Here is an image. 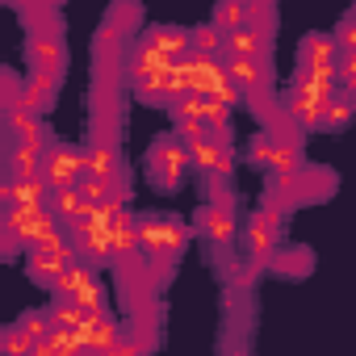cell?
<instances>
[{"label": "cell", "instance_id": "cell-23", "mask_svg": "<svg viewBox=\"0 0 356 356\" xmlns=\"http://www.w3.org/2000/svg\"><path fill=\"white\" fill-rule=\"evenodd\" d=\"M84 210H88V202H84L80 189H59V193H51V214H55L59 222H72V218H80Z\"/></svg>", "mask_w": 356, "mask_h": 356}, {"label": "cell", "instance_id": "cell-34", "mask_svg": "<svg viewBox=\"0 0 356 356\" xmlns=\"http://www.w3.org/2000/svg\"><path fill=\"white\" fill-rule=\"evenodd\" d=\"M176 138H181L185 147H193L197 138H206L210 130H206V118H176V130H172Z\"/></svg>", "mask_w": 356, "mask_h": 356}, {"label": "cell", "instance_id": "cell-1", "mask_svg": "<svg viewBox=\"0 0 356 356\" xmlns=\"http://www.w3.org/2000/svg\"><path fill=\"white\" fill-rule=\"evenodd\" d=\"M185 243H189V231L176 218H163V214H143L138 218V252L151 260L155 273H168V264H176Z\"/></svg>", "mask_w": 356, "mask_h": 356}, {"label": "cell", "instance_id": "cell-18", "mask_svg": "<svg viewBox=\"0 0 356 356\" xmlns=\"http://www.w3.org/2000/svg\"><path fill=\"white\" fill-rule=\"evenodd\" d=\"M147 38L159 47V51H168L176 63H185V59H193V30H176V26H155V30H147Z\"/></svg>", "mask_w": 356, "mask_h": 356}, {"label": "cell", "instance_id": "cell-38", "mask_svg": "<svg viewBox=\"0 0 356 356\" xmlns=\"http://www.w3.org/2000/svg\"><path fill=\"white\" fill-rule=\"evenodd\" d=\"M335 47H339V55H348V51H356V22L348 17L339 30H335Z\"/></svg>", "mask_w": 356, "mask_h": 356}, {"label": "cell", "instance_id": "cell-33", "mask_svg": "<svg viewBox=\"0 0 356 356\" xmlns=\"http://www.w3.org/2000/svg\"><path fill=\"white\" fill-rule=\"evenodd\" d=\"M72 302H76L88 318H101V314H105V289H101V281H97V285H88V289H84L80 298H72Z\"/></svg>", "mask_w": 356, "mask_h": 356}, {"label": "cell", "instance_id": "cell-35", "mask_svg": "<svg viewBox=\"0 0 356 356\" xmlns=\"http://www.w3.org/2000/svg\"><path fill=\"white\" fill-rule=\"evenodd\" d=\"M248 26L260 30V34H273V26H277V9H273V5H248Z\"/></svg>", "mask_w": 356, "mask_h": 356}, {"label": "cell", "instance_id": "cell-5", "mask_svg": "<svg viewBox=\"0 0 356 356\" xmlns=\"http://www.w3.org/2000/svg\"><path fill=\"white\" fill-rule=\"evenodd\" d=\"M147 163H151V172H155V181L159 185H176L181 181V172L185 168H193V159H189V147L176 138V134H163L155 147H151V155H147Z\"/></svg>", "mask_w": 356, "mask_h": 356}, {"label": "cell", "instance_id": "cell-21", "mask_svg": "<svg viewBox=\"0 0 356 356\" xmlns=\"http://www.w3.org/2000/svg\"><path fill=\"white\" fill-rule=\"evenodd\" d=\"M222 155H227V143H218L214 134H206V138H197L193 147H189V159H193V168H202V172H218V163H222Z\"/></svg>", "mask_w": 356, "mask_h": 356}, {"label": "cell", "instance_id": "cell-17", "mask_svg": "<svg viewBox=\"0 0 356 356\" xmlns=\"http://www.w3.org/2000/svg\"><path fill=\"white\" fill-rule=\"evenodd\" d=\"M331 185H335L331 172H323V168H302V172L293 176V185H289V202H318Z\"/></svg>", "mask_w": 356, "mask_h": 356}, {"label": "cell", "instance_id": "cell-29", "mask_svg": "<svg viewBox=\"0 0 356 356\" xmlns=\"http://www.w3.org/2000/svg\"><path fill=\"white\" fill-rule=\"evenodd\" d=\"M138 22H143V9H138V5H118V9L109 13V22H105V26H113V30L126 38V34H134V30H138Z\"/></svg>", "mask_w": 356, "mask_h": 356}, {"label": "cell", "instance_id": "cell-25", "mask_svg": "<svg viewBox=\"0 0 356 356\" xmlns=\"http://www.w3.org/2000/svg\"><path fill=\"white\" fill-rule=\"evenodd\" d=\"M268 264L285 277H302V273H310V252L306 248H285V252H273Z\"/></svg>", "mask_w": 356, "mask_h": 356}, {"label": "cell", "instance_id": "cell-24", "mask_svg": "<svg viewBox=\"0 0 356 356\" xmlns=\"http://www.w3.org/2000/svg\"><path fill=\"white\" fill-rule=\"evenodd\" d=\"M47 314H51L55 331H84V327L92 323V318H88V314H84V310H80L76 302H63V298H59V302H55V306H51Z\"/></svg>", "mask_w": 356, "mask_h": 356}, {"label": "cell", "instance_id": "cell-12", "mask_svg": "<svg viewBox=\"0 0 356 356\" xmlns=\"http://www.w3.org/2000/svg\"><path fill=\"white\" fill-rule=\"evenodd\" d=\"M55 92H59V72H42V67H34V72L26 76V101H22V109H30V113H47V109L55 105Z\"/></svg>", "mask_w": 356, "mask_h": 356}, {"label": "cell", "instance_id": "cell-10", "mask_svg": "<svg viewBox=\"0 0 356 356\" xmlns=\"http://www.w3.org/2000/svg\"><path fill=\"white\" fill-rule=\"evenodd\" d=\"M227 72H231V84L243 88V97H264L268 84H273V72L264 67V59H227Z\"/></svg>", "mask_w": 356, "mask_h": 356}, {"label": "cell", "instance_id": "cell-19", "mask_svg": "<svg viewBox=\"0 0 356 356\" xmlns=\"http://www.w3.org/2000/svg\"><path fill=\"white\" fill-rule=\"evenodd\" d=\"M277 235H281V231H277V227H268L260 214L248 222L243 243H248V252H252V260H256V264H268V256L277 252Z\"/></svg>", "mask_w": 356, "mask_h": 356}, {"label": "cell", "instance_id": "cell-2", "mask_svg": "<svg viewBox=\"0 0 356 356\" xmlns=\"http://www.w3.org/2000/svg\"><path fill=\"white\" fill-rule=\"evenodd\" d=\"M42 176L55 193L59 189H80V181L88 176V155L80 147H51L47 159H42Z\"/></svg>", "mask_w": 356, "mask_h": 356}, {"label": "cell", "instance_id": "cell-11", "mask_svg": "<svg viewBox=\"0 0 356 356\" xmlns=\"http://www.w3.org/2000/svg\"><path fill=\"white\" fill-rule=\"evenodd\" d=\"M5 130H9L13 143H30V147H38V151H51V130H47L42 118L30 113V109H9V113H5Z\"/></svg>", "mask_w": 356, "mask_h": 356}, {"label": "cell", "instance_id": "cell-16", "mask_svg": "<svg viewBox=\"0 0 356 356\" xmlns=\"http://www.w3.org/2000/svg\"><path fill=\"white\" fill-rule=\"evenodd\" d=\"M88 155V176H105V181H118L122 176V163H118V143L113 138H92L84 147Z\"/></svg>", "mask_w": 356, "mask_h": 356}, {"label": "cell", "instance_id": "cell-40", "mask_svg": "<svg viewBox=\"0 0 356 356\" xmlns=\"http://www.w3.org/2000/svg\"><path fill=\"white\" fill-rule=\"evenodd\" d=\"M343 80H356V51L339 55V84H343Z\"/></svg>", "mask_w": 356, "mask_h": 356}, {"label": "cell", "instance_id": "cell-4", "mask_svg": "<svg viewBox=\"0 0 356 356\" xmlns=\"http://www.w3.org/2000/svg\"><path fill=\"white\" fill-rule=\"evenodd\" d=\"M331 101H335V97H327V92H318V88H302V84H293L289 97H285V113H289V122H293L302 134H310V130L323 126Z\"/></svg>", "mask_w": 356, "mask_h": 356}, {"label": "cell", "instance_id": "cell-9", "mask_svg": "<svg viewBox=\"0 0 356 356\" xmlns=\"http://www.w3.org/2000/svg\"><path fill=\"white\" fill-rule=\"evenodd\" d=\"M168 67H176V59H172L168 51H159L151 38L134 42L130 63H126V72H130V80H134V84H138V80H151V76H159V72H168Z\"/></svg>", "mask_w": 356, "mask_h": 356}, {"label": "cell", "instance_id": "cell-41", "mask_svg": "<svg viewBox=\"0 0 356 356\" xmlns=\"http://www.w3.org/2000/svg\"><path fill=\"white\" fill-rule=\"evenodd\" d=\"M0 243H5V260H17V252H22V239L17 235H0Z\"/></svg>", "mask_w": 356, "mask_h": 356}, {"label": "cell", "instance_id": "cell-6", "mask_svg": "<svg viewBox=\"0 0 356 356\" xmlns=\"http://www.w3.org/2000/svg\"><path fill=\"white\" fill-rule=\"evenodd\" d=\"M76 256H80V252H76V243H72V239L51 243V248H30V252H26V268H30V277H38V281H47V285H55V281H59V273L76 264Z\"/></svg>", "mask_w": 356, "mask_h": 356}, {"label": "cell", "instance_id": "cell-27", "mask_svg": "<svg viewBox=\"0 0 356 356\" xmlns=\"http://www.w3.org/2000/svg\"><path fill=\"white\" fill-rule=\"evenodd\" d=\"M352 118H356V101H352L348 92H339V97L327 105V118H323V126H327V130H343V126H352Z\"/></svg>", "mask_w": 356, "mask_h": 356}, {"label": "cell", "instance_id": "cell-8", "mask_svg": "<svg viewBox=\"0 0 356 356\" xmlns=\"http://www.w3.org/2000/svg\"><path fill=\"white\" fill-rule=\"evenodd\" d=\"M197 231H202L214 248L235 243V210H231L227 202H210V206H202V214H197Z\"/></svg>", "mask_w": 356, "mask_h": 356}, {"label": "cell", "instance_id": "cell-39", "mask_svg": "<svg viewBox=\"0 0 356 356\" xmlns=\"http://www.w3.org/2000/svg\"><path fill=\"white\" fill-rule=\"evenodd\" d=\"M210 101H218V105L235 109V105H239V101H248V97H243V88H235V84H222V88H218V92H214Z\"/></svg>", "mask_w": 356, "mask_h": 356}, {"label": "cell", "instance_id": "cell-20", "mask_svg": "<svg viewBox=\"0 0 356 356\" xmlns=\"http://www.w3.org/2000/svg\"><path fill=\"white\" fill-rule=\"evenodd\" d=\"M88 285H97V273H92V264H84V260H76L72 268H63L59 273V281L51 285L55 289V298H63V302H72V298H80Z\"/></svg>", "mask_w": 356, "mask_h": 356}, {"label": "cell", "instance_id": "cell-32", "mask_svg": "<svg viewBox=\"0 0 356 356\" xmlns=\"http://www.w3.org/2000/svg\"><path fill=\"white\" fill-rule=\"evenodd\" d=\"M0 348H5V356H34V339L22 327H9L5 335H0Z\"/></svg>", "mask_w": 356, "mask_h": 356}, {"label": "cell", "instance_id": "cell-28", "mask_svg": "<svg viewBox=\"0 0 356 356\" xmlns=\"http://www.w3.org/2000/svg\"><path fill=\"white\" fill-rule=\"evenodd\" d=\"M34 343H42V339H51L55 335V323H51V314H42V310H30V314H22V323H17Z\"/></svg>", "mask_w": 356, "mask_h": 356}, {"label": "cell", "instance_id": "cell-22", "mask_svg": "<svg viewBox=\"0 0 356 356\" xmlns=\"http://www.w3.org/2000/svg\"><path fill=\"white\" fill-rule=\"evenodd\" d=\"M193 55H210V59H227V34L210 22L193 30Z\"/></svg>", "mask_w": 356, "mask_h": 356}, {"label": "cell", "instance_id": "cell-37", "mask_svg": "<svg viewBox=\"0 0 356 356\" xmlns=\"http://www.w3.org/2000/svg\"><path fill=\"white\" fill-rule=\"evenodd\" d=\"M256 273H260V264L256 260H243V264H231V285L235 289H252V281H256Z\"/></svg>", "mask_w": 356, "mask_h": 356}, {"label": "cell", "instance_id": "cell-31", "mask_svg": "<svg viewBox=\"0 0 356 356\" xmlns=\"http://www.w3.org/2000/svg\"><path fill=\"white\" fill-rule=\"evenodd\" d=\"M51 343H55V356H88V343L80 331H55Z\"/></svg>", "mask_w": 356, "mask_h": 356}, {"label": "cell", "instance_id": "cell-14", "mask_svg": "<svg viewBox=\"0 0 356 356\" xmlns=\"http://www.w3.org/2000/svg\"><path fill=\"white\" fill-rule=\"evenodd\" d=\"M30 59L42 72H63V63H67L63 34H30Z\"/></svg>", "mask_w": 356, "mask_h": 356}, {"label": "cell", "instance_id": "cell-30", "mask_svg": "<svg viewBox=\"0 0 356 356\" xmlns=\"http://www.w3.org/2000/svg\"><path fill=\"white\" fill-rule=\"evenodd\" d=\"M289 206H293V202H289L285 193H268V197H264V206H260V218H264L268 227H277V231H281V227H285Z\"/></svg>", "mask_w": 356, "mask_h": 356}, {"label": "cell", "instance_id": "cell-7", "mask_svg": "<svg viewBox=\"0 0 356 356\" xmlns=\"http://www.w3.org/2000/svg\"><path fill=\"white\" fill-rule=\"evenodd\" d=\"M298 67L310 72H339V47L331 34H306L298 47Z\"/></svg>", "mask_w": 356, "mask_h": 356}, {"label": "cell", "instance_id": "cell-3", "mask_svg": "<svg viewBox=\"0 0 356 356\" xmlns=\"http://www.w3.org/2000/svg\"><path fill=\"white\" fill-rule=\"evenodd\" d=\"M181 67V80H185V92L193 97H214L222 84H231V72H227V59H210V55H193Z\"/></svg>", "mask_w": 356, "mask_h": 356}, {"label": "cell", "instance_id": "cell-43", "mask_svg": "<svg viewBox=\"0 0 356 356\" xmlns=\"http://www.w3.org/2000/svg\"><path fill=\"white\" fill-rule=\"evenodd\" d=\"M352 22H356V9H352Z\"/></svg>", "mask_w": 356, "mask_h": 356}, {"label": "cell", "instance_id": "cell-13", "mask_svg": "<svg viewBox=\"0 0 356 356\" xmlns=\"http://www.w3.org/2000/svg\"><path fill=\"white\" fill-rule=\"evenodd\" d=\"M122 331H126V327H118L109 314H101V318H92L80 335H84V343H88V356H113L118 343H122Z\"/></svg>", "mask_w": 356, "mask_h": 356}, {"label": "cell", "instance_id": "cell-15", "mask_svg": "<svg viewBox=\"0 0 356 356\" xmlns=\"http://www.w3.org/2000/svg\"><path fill=\"white\" fill-rule=\"evenodd\" d=\"M273 51V34H260V30H235L227 34V59H264Z\"/></svg>", "mask_w": 356, "mask_h": 356}, {"label": "cell", "instance_id": "cell-42", "mask_svg": "<svg viewBox=\"0 0 356 356\" xmlns=\"http://www.w3.org/2000/svg\"><path fill=\"white\" fill-rule=\"evenodd\" d=\"M34 356H55V343H51V339H42V343H34Z\"/></svg>", "mask_w": 356, "mask_h": 356}, {"label": "cell", "instance_id": "cell-36", "mask_svg": "<svg viewBox=\"0 0 356 356\" xmlns=\"http://www.w3.org/2000/svg\"><path fill=\"white\" fill-rule=\"evenodd\" d=\"M277 147H281V143H277L268 130H264V134H256V143H252V163H256V168H268V163H273V155H277Z\"/></svg>", "mask_w": 356, "mask_h": 356}, {"label": "cell", "instance_id": "cell-26", "mask_svg": "<svg viewBox=\"0 0 356 356\" xmlns=\"http://www.w3.org/2000/svg\"><path fill=\"white\" fill-rule=\"evenodd\" d=\"M214 26L222 34H235V30H248V5H239V0H227V5L214 9Z\"/></svg>", "mask_w": 356, "mask_h": 356}]
</instances>
